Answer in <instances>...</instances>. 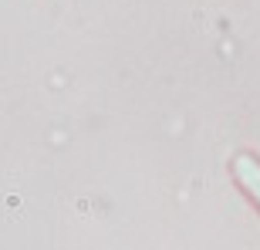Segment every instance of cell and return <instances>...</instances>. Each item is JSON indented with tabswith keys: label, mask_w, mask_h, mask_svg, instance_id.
<instances>
[{
	"label": "cell",
	"mask_w": 260,
	"mask_h": 250,
	"mask_svg": "<svg viewBox=\"0 0 260 250\" xmlns=\"http://www.w3.org/2000/svg\"><path fill=\"white\" fill-rule=\"evenodd\" d=\"M233 179H237V186H240L247 196H250V203L260 210V159L250 152H237L233 155Z\"/></svg>",
	"instance_id": "obj_1"
}]
</instances>
